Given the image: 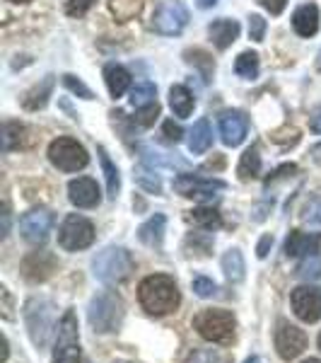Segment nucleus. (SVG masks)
<instances>
[{"label":"nucleus","mask_w":321,"mask_h":363,"mask_svg":"<svg viewBox=\"0 0 321 363\" xmlns=\"http://www.w3.org/2000/svg\"><path fill=\"white\" fill-rule=\"evenodd\" d=\"M51 90H54V75H49V78H46L42 85L34 87V90L29 92L27 99H25V107H27V109H39V107H44L46 99H49V95H51Z\"/></svg>","instance_id":"30"},{"label":"nucleus","mask_w":321,"mask_h":363,"mask_svg":"<svg viewBox=\"0 0 321 363\" xmlns=\"http://www.w3.org/2000/svg\"><path fill=\"white\" fill-rule=\"evenodd\" d=\"M189 8L182 0H165L153 15V29L165 37H177L189 25Z\"/></svg>","instance_id":"9"},{"label":"nucleus","mask_w":321,"mask_h":363,"mask_svg":"<svg viewBox=\"0 0 321 363\" xmlns=\"http://www.w3.org/2000/svg\"><path fill=\"white\" fill-rule=\"evenodd\" d=\"M169 107H172L174 116L186 119V116H191V112H194L196 97L191 95V90L186 85H174L172 90H169Z\"/></svg>","instance_id":"21"},{"label":"nucleus","mask_w":321,"mask_h":363,"mask_svg":"<svg viewBox=\"0 0 321 363\" xmlns=\"http://www.w3.org/2000/svg\"><path fill=\"white\" fill-rule=\"evenodd\" d=\"M189 363H218V359H215L213 354H206V351H203V354L191 356V361H189Z\"/></svg>","instance_id":"45"},{"label":"nucleus","mask_w":321,"mask_h":363,"mask_svg":"<svg viewBox=\"0 0 321 363\" xmlns=\"http://www.w3.org/2000/svg\"><path fill=\"white\" fill-rule=\"evenodd\" d=\"M70 363H80V361H78V359H73V361H70Z\"/></svg>","instance_id":"54"},{"label":"nucleus","mask_w":321,"mask_h":363,"mask_svg":"<svg viewBox=\"0 0 321 363\" xmlns=\"http://www.w3.org/2000/svg\"><path fill=\"white\" fill-rule=\"evenodd\" d=\"M99 153V162H102V169H104V179H107V191H109V199H116L121 191V174H119V167L114 165L112 160H109L107 150L99 145L97 148Z\"/></svg>","instance_id":"25"},{"label":"nucleus","mask_w":321,"mask_h":363,"mask_svg":"<svg viewBox=\"0 0 321 363\" xmlns=\"http://www.w3.org/2000/svg\"><path fill=\"white\" fill-rule=\"evenodd\" d=\"M104 80H107V87H109V92H112V97H121L128 87H131V75H128V70L124 66H119V63H109V66L104 68Z\"/></svg>","instance_id":"23"},{"label":"nucleus","mask_w":321,"mask_h":363,"mask_svg":"<svg viewBox=\"0 0 321 363\" xmlns=\"http://www.w3.org/2000/svg\"><path fill=\"white\" fill-rule=\"evenodd\" d=\"M63 85H66L68 90L73 92V95H78V97H83V99H95V95H92L90 87H87L80 78H75V75H70V73L63 75Z\"/></svg>","instance_id":"36"},{"label":"nucleus","mask_w":321,"mask_h":363,"mask_svg":"<svg viewBox=\"0 0 321 363\" xmlns=\"http://www.w3.org/2000/svg\"><path fill=\"white\" fill-rule=\"evenodd\" d=\"M10 3H29V0H10Z\"/></svg>","instance_id":"53"},{"label":"nucleus","mask_w":321,"mask_h":363,"mask_svg":"<svg viewBox=\"0 0 321 363\" xmlns=\"http://www.w3.org/2000/svg\"><path fill=\"white\" fill-rule=\"evenodd\" d=\"M54 272H56V257L51 252H32L22 262V277L32 281V284L46 281Z\"/></svg>","instance_id":"15"},{"label":"nucleus","mask_w":321,"mask_h":363,"mask_svg":"<svg viewBox=\"0 0 321 363\" xmlns=\"http://www.w3.org/2000/svg\"><path fill=\"white\" fill-rule=\"evenodd\" d=\"M136 262H133L131 252L126 247H104L97 252V257L92 259V274L97 281L107 286H119L131 277Z\"/></svg>","instance_id":"2"},{"label":"nucleus","mask_w":321,"mask_h":363,"mask_svg":"<svg viewBox=\"0 0 321 363\" xmlns=\"http://www.w3.org/2000/svg\"><path fill=\"white\" fill-rule=\"evenodd\" d=\"M271 245H273V238L271 235H264L261 238V242H259V247H256V255L264 259V257L268 255V250H271Z\"/></svg>","instance_id":"44"},{"label":"nucleus","mask_w":321,"mask_h":363,"mask_svg":"<svg viewBox=\"0 0 321 363\" xmlns=\"http://www.w3.org/2000/svg\"><path fill=\"white\" fill-rule=\"evenodd\" d=\"M68 199L73 201V206H78V208H95L102 194H99V186L95 179L78 177L68 184Z\"/></svg>","instance_id":"16"},{"label":"nucleus","mask_w":321,"mask_h":363,"mask_svg":"<svg viewBox=\"0 0 321 363\" xmlns=\"http://www.w3.org/2000/svg\"><path fill=\"white\" fill-rule=\"evenodd\" d=\"M162 136H165L167 143H179L184 136V131H182V126L179 124H174L172 119H167L165 124H162Z\"/></svg>","instance_id":"42"},{"label":"nucleus","mask_w":321,"mask_h":363,"mask_svg":"<svg viewBox=\"0 0 321 363\" xmlns=\"http://www.w3.org/2000/svg\"><path fill=\"white\" fill-rule=\"evenodd\" d=\"M223 272L225 277L232 281V284H239L244 279V272H247V264H244V257L239 250H227L223 255Z\"/></svg>","instance_id":"26"},{"label":"nucleus","mask_w":321,"mask_h":363,"mask_svg":"<svg viewBox=\"0 0 321 363\" xmlns=\"http://www.w3.org/2000/svg\"><path fill=\"white\" fill-rule=\"evenodd\" d=\"M112 13L116 15V20L126 22L131 20V17H136L140 13V5H143V0H112Z\"/></svg>","instance_id":"32"},{"label":"nucleus","mask_w":321,"mask_h":363,"mask_svg":"<svg viewBox=\"0 0 321 363\" xmlns=\"http://www.w3.org/2000/svg\"><path fill=\"white\" fill-rule=\"evenodd\" d=\"M244 363H261V359H259V356H249V359L244 361Z\"/></svg>","instance_id":"51"},{"label":"nucleus","mask_w":321,"mask_h":363,"mask_svg":"<svg viewBox=\"0 0 321 363\" xmlns=\"http://www.w3.org/2000/svg\"><path fill=\"white\" fill-rule=\"evenodd\" d=\"M87 320H90V327L95 330V335L119 332L121 322H124V301L114 291H102V294L92 298Z\"/></svg>","instance_id":"3"},{"label":"nucleus","mask_w":321,"mask_h":363,"mask_svg":"<svg viewBox=\"0 0 321 363\" xmlns=\"http://www.w3.org/2000/svg\"><path fill=\"white\" fill-rule=\"evenodd\" d=\"M215 291H218V286H215L213 279H208V277L194 279V294L198 298H210V296H215Z\"/></svg>","instance_id":"38"},{"label":"nucleus","mask_w":321,"mask_h":363,"mask_svg":"<svg viewBox=\"0 0 321 363\" xmlns=\"http://www.w3.org/2000/svg\"><path fill=\"white\" fill-rule=\"evenodd\" d=\"M8 354H10V344H8V337H3V359L0 361H8Z\"/></svg>","instance_id":"48"},{"label":"nucleus","mask_w":321,"mask_h":363,"mask_svg":"<svg viewBox=\"0 0 321 363\" xmlns=\"http://www.w3.org/2000/svg\"><path fill=\"white\" fill-rule=\"evenodd\" d=\"M22 315H25V325L34 347H46L51 330H54V303L49 298H29Z\"/></svg>","instance_id":"5"},{"label":"nucleus","mask_w":321,"mask_h":363,"mask_svg":"<svg viewBox=\"0 0 321 363\" xmlns=\"http://www.w3.org/2000/svg\"><path fill=\"white\" fill-rule=\"evenodd\" d=\"M80 332H78V318L73 310H66V315L61 318L56 327V344H54V356L51 363H70L78 359L80 354Z\"/></svg>","instance_id":"7"},{"label":"nucleus","mask_w":321,"mask_h":363,"mask_svg":"<svg viewBox=\"0 0 321 363\" xmlns=\"http://www.w3.org/2000/svg\"><path fill=\"white\" fill-rule=\"evenodd\" d=\"M54 228V213L49 208H32L20 218V233L29 245H44Z\"/></svg>","instance_id":"10"},{"label":"nucleus","mask_w":321,"mask_h":363,"mask_svg":"<svg viewBox=\"0 0 321 363\" xmlns=\"http://www.w3.org/2000/svg\"><path fill=\"white\" fill-rule=\"evenodd\" d=\"M8 228H10V211L8 206H3V235H8Z\"/></svg>","instance_id":"47"},{"label":"nucleus","mask_w":321,"mask_h":363,"mask_svg":"<svg viewBox=\"0 0 321 363\" xmlns=\"http://www.w3.org/2000/svg\"><path fill=\"white\" fill-rule=\"evenodd\" d=\"M297 277L305 279V281L321 279V255L305 257V259L300 262V267H297Z\"/></svg>","instance_id":"33"},{"label":"nucleus","mask_w":321,"mask_h":363,"mask_svg":"<svg viewBox=\"0 0 321 363\" xmlns=\"http://www.w3.org/2000/svg\"><path fill=\"white\" fill-rule=\"evenodd\" d=\"M189 218L194 220L196 225L206 228V230H215V228L223 225V216H220L215 208H208V206H198V208H194V211H191Z\"/></svg>","instance_id":"29"},{"label":"nucleus","mask_w":321,"mask_h":363,"mask_svg":"<svg viewBox=\"0 0 321 363\" xmlns=\"http://www.w3.org/2000/svg\"><path fill=\"white\" fill-rule=\"evenodd\" d=\"M235 315L227 313V310H201V313L194 318V330L201 335L206 342L210 344H220V347H227V344L235 342Z\"/></svg>","instance_id":"4"},{"label":"nucleus","mask_w":321,"mask_h":363,"mask_svg":"<svg viewBox=\"0 0 321 363\" xmlns=\"http://www.w3.org/2000/svg\"><path fill=\"white\" fill-rule=\"evenodd\" d=\"M174 191L189 199H210L215 191L225 189L223 179H208V177H198V174H179L172 182Z\"/></svg>","instance_id":"12"},{"label":"nucleus","mask_w":321,"mask_h":363,"mask_svg":"<svg viewBox=\"0 0 321 363\" xmlns=\"http://www.w3.org/2000/svg\"><path fill=\"white\" fill-rule=\"evenodd\" d=\"M319 250V235H307V233L293 230L285 240V255L288 257H309L317 255Z\"/></svg>","instance_id":"20"},{"label":"nucleus","mask_w":321,"mask_h":363,"mask_svg":"<svg viewBox=\"0 0 321 363\" xmlns=\"http://www.w3.org/2000/svg\"><path fill=\"white\" fill-rule=\"evenodd\" d=\"M97 0H66V13L70 17H83Z\"/></svg>","instance_id":"40"},{"label":"nucleus","mask_w":321,"mask_h":363,"mask_svg":"<svg viewBox=\"0 0 321 363\" xmlns=\"http://www.w3.org/2000/svg\"><path fill=\"white\" fill-rule=\"evenodd\" d=\"M218 0H198V8H213Z\"/></svg>","instance_id":"50"},{"label":"nucleus","mask_w":321,"mask_h":363,"mask_svg":"<svg viewBox=\"0 0 321 363\" xmlns=\"http://www.w3.org/2000/svg\"><path fill=\"white\" fill-rule=\"evenodd\" d=\"M290 303H293L295 315L302 322H317L321 318V291L314 286H297L290 294Z\"/></svg>","instance_id":"13"},{"label":"nucleus","mask_w":321,"mask_h":363,"mask_svg":"<svg viewBox=\"0 0 321 363\" xmlns=\"http://www.w3.org/2000/svg\"><path fill=\"white\" fill-rule=\"evenodd\" d=\"M307 349V335L297 325H290L288 320H280L276 327V351L283 361H293Z\"/></svg>","instance_id":"11"},{"label":"nucleus","mask_w":321,"mask_h":363,"mask_svg":"<svg viewBox=\"0 0 321 363\" xmlns=\"http://www.w3.org/2000/svg\"><path fill=\"white\" fill-rule=\"evenodd\" d=\"M157 87L150 83V80H140L136 83V87L131 90V104L136 109H143V107H150V104L157 102Z\"/></svg>","instance_id":"27"},{"label":"nucleus","mask_w":321,"mask_h":363,"mask_svg":"<svg viewBox=\"0 0 321 363\" xmlns=\"http://www.w3.org/2000/svg\"><path fill=\"white\" fill-rule=\"evenodd\" d=\"M293 27L300 37H314L319 32V8L314 3H305L295 10Z\"/></svg>","instance_id":"19"},{"label":"nucleus","mask_w":321,"mask_h":363,"mask_svg":"<svg viewBox=\"0 0 321 363\" xmlns=\"http://www.w3.org/2000/svg\"><path fill=\"white\" fill-rule=\"evenodd\" d=\"M49 160L51 165L58 167L61 172H78V169H85L87 162H90V155H87L85 145L78 143L75 138H56L54 143L49 145Z\"/></svg>","instance_id":"6"},{"label":"nucleus","mask_w":321,"mask_h":363,"mask_svg":"<svg viewBox=\"0 0 321 363\" xmlns=\"http://www.w3.org/2000/svg\"><path fill=\"white\" fill-rule=\"evenodd\" d=\"M160 116V104H150V107H143L138 109V116H136V124L138 126H153L155 119Z\"/></svg>","instance_id":"39"},{"label":"nucleus","mask_w":321,"mask_h":363,"mask_svg":"<svg viewBox=\"0 0 321 363\" xmlns=\"http://www.w3.org/2000/svg\"><path fill=\"white\" fill-rule=\"evenodd\" d=\"M138 301L145 313L162 318V315H169L179 308L182 296H179V286L172 277H167V274H153V277L140 281Z\"/></svg>","instance_id":"1"},{"label":"nucleus","mask_w":321,"mask_h":363,"mask_svg":"<svg viewBox=\"0 0 321 363\" xmlns=\"http://www.w3.org/2000/svg\"><path fill=\"white\" fill-rule=\"evenodd\" d=\"M264 34H266V20L261 15H252L249 17V37L254 42H264Z\"/></svg>","instance_id":"41"},{"label":"nucleus","mask_w":321,"mask_h":363,"mask_svg":"<svg viewBox=\"0 0 321 363\" xmlns=\"http://www.w3.org/2000/svg\"><path fill=\"white\" fill-rule=\"evenodd\" d=\"M239 32H242L239 22L237 20H227V17H220V20H215L213 25L208 27L210 39H213V44L218 46V49H227V46L235 44Z\"/></svg>","instance_id":"18"},{"label":"nucleus","mask_w":321,"mask_h":363,"mask_svg":"<svg viewBox=\"0 0 321 363\" xmlns=\"http://www.w3.org/2000/svg\"><path fill=\"white\" fill-rule=\"evenodd\" d=\"M165 230H167V218L165 213H155L153 218H148L143 225L138 228V240L143 245L153 250H160L165 242Z\"/></svg>","instance_id":"17"},{"label":"nucleus","mask_w":321,"mask_h":363,"mask_svg":"<svg viewBox=\"0 0 321 363\" xmlns=\"http://www.w3.org/2000/svg\"><path fill=\"white\" fill-rule=\"evenodd\" d=\"M302 363H321L319 359H307V361H302Z\"/></svg>","instance_id":"52"},{"label":"nucleus","mask_w":321,"mask_h":363,"mask_svg":"<svg viewBox=\"0 0 321 363\" xmlns=\"http://www.w3.org/2000/svg\"><path fill=\"white\" fill-rule=\"evenodd\" d=\"M237 174H239V179H242V182L256 179L261 174V155H259V148H256V145L247 148V150H244V155L239 157Z\"/></svg>","instance_id":"24"},{"label":"nucleus","mask_w":321,"mask_h":363,"mask_svg":"<svg viewBox=\"0 0 321 363\" xmlns=\"http://www.w3.org/2000/svg\"><path fill=\"white\" fill-rule=\"evenodd\" d=\"M319 349H321V335H319Z\"/></svg>","instance_id":"55"},{"label":"nucleus","mask_w":321,"mask_h":363,"mask_svg":"<svg viewBox=\"0 0 321 363\" xmlns=\"http://www.w3.org/2000/svg\"><path fill=\"white\" fill-rule=\"evenodd\" d=\"M235 73L244 80H254L259 75V54L254 51H242L235 61Z\"/></svg>","instance_id":"28"},{"label":"nucleus","mask_w":321,"mask_h":363,"mask_svg":"<svg viewBox=\"0 0 321 363\" xmlns=\"http://www.w3.org/2000/svg\"><path fill=\"white\" fill-rule=\"evenodd\" d=\"M95 242V225L80 213H70L58 230V245L66 252L85 250Z\"/></svg>","instance_id":"8"},{"label":"nucleus","mask_w":321,"mask_h":363,"mask_svg":"<svg viewBox=\"0 0 321 363\" xmlns=\"http://www.w3.org/2000/svg\"><path fill=\"white\" fill-rule=\"evenodd\" d=\"M136 179H138V184L143 186V189L153 191V194H160V191H162V182L153 172H145V169H140V172H136Z\"/></svg>","instance_id":"37"},{"label":"nucleus","mask_w":321,"mask_h":363,"mask_svg":"<svg viewBox=\"0 0 321 363\" xmlns=\"http://www.w3.org/2000/svg\"><path fill=\"white\" fill-rule=\"evenodd\" d=\"M285 3H288V0H259V5L264 10H268V13L271 15H280L285 10Z\"/></svg>","instance_id":"43"},{"label":"nucleus","mask_w":321,"mask_h":363,"mask_svg":"<svg viewBox=\"0 0 321 363\" xmlns=\"http://www.w3.org/2000/svg\"><path fill=\"white\" fill-rule=\"evenodd\" d=\"M210 143H213V128H210L208 119H198L189 131V150L194 155H201L210 148Z\"/></svg>","instance_id":"22"},{"label":"nucleus","mask_w":321,"mask_h":363,"mask_svg":"<svg viewBox=\"0 0 321 363\" xmlns=\"http://www.w3.org/2000/svg\"><path fill=\"white\" fill-rule=\"evenodd\" d=\"M143 162L150 167H182V169L189 167L186 160H179V157H172L165 153H155V150H143Z\"/></svg>","instance_id":"31"},{"label":"nucleus","mask_w":321,"mask_h":363,"mask_svg":"<svg viewBox=\"0 0 321 363\" xmlns=\"http://www.w3.org/2000/svg\"><path fill=\"white\" fill-rule=\"evenodd\" d=\"M22 133H25V126L22 124H13V121L5 124V128H3V150L5 153L22 143Z\"/></svg>","instance_id":"35"},{"label":"nucleus","mask_w":321,"mask_h":363,"mask_svg":"<svg viewBox=\"0 0 321 363\" xmlns=\"http://www.w3.org/2000/svg\"><path fill=\"white\" fill-rule=\"evenodd\" d=\"M312 157H314V162H321V143H317L312 148Z\"/></svg>","instance_id":"49"},{"label":"nucleus","mask_w":321,"mask_h":363,"mask_svg":"<svg viewBox=\"0 0 321 363\" xmlns=\"http://www.w3.org/2000/svg\"><path fill=\"white\" fill-rule=\"evenodd\" d=\"M309 126H312L314 133H321V107L312 114V119H309Z\"/></svg>","instance_id":"46"},{"label":"nucleus","mask_w":321,"mask_h":363,"mask_svg":"<svg viewBox=\"0 0 321 363\" xmlns=\"http://www.w3.org/2000/svg\"><path fill=\"white\" fill-rule=\"evenodd\" d=\"M300 218H302V223L307 228H312V230H321V196L312 199V201L307 203Z\"/></svg>","instance_id":"34"},{"label":"nucleus","mask_w":321,"mask_h":363,"mask_svg":"<svg viewBox=\"0 0 321 363\" xmlns=\"http://www.w3.org/2000/svg\"><path fill=\"white\" fill-rule=\"evenodd\" d=\"M247 131H249V119H247V114L239 112V109H232V112H225L220 116V136H223L225 145L237 148V145L247 138Z\"/></svg>","instance_id":"14"}]
</instances>
